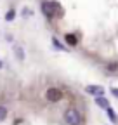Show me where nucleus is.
I'll use <instances>...</instances> for the list:
<instances>
[{
    "instance_id": "obj_6",
    "label": "nucleus",
    "mask_w": 118,
    "mask_h": 125,
    "mask_svg": "<svg viewBox=\"0 0 118 125\" xmlns=\"http://www.w3.org/2000/svg\"><path fill=\"white\" fill-rule=\"evenodd\" d=\"M106 115L109 116V120H111L113 123H116V122H118V116H116V113L113 111V108H111V106H108V108H106Z\"/></svg>"
},
{
    "instance_id": "obj_5",
    "label": "nucleus",
    "mask_w": 118,
    "mask_h": 125,
    "mask_svg": "<svg viewBox=\"0 0 118 125\" xmlns=\"http://www.w3.org/2000/svg\"><path fill=\"white\" fill-rule=\"evenodd\" d=\"M96 104H99L101 108H104V109H106V108L109 106L108 99H106V97H102V96H96Z\"/></svg>"
},
{
    "instance_id": "obj_3",
    "label": "nucleus",
    "mask_w": 118,
    "mask_h": 125,
    "mask_svg": "<svg viewBox=\"0 0 118 125\" xmlns=\"http://www.w3.org/2000/svg\"><path fill=\"white\" fill-rule=\"evenodd\" d=\"M45 97L52 103H57V101H61L63 99V92L59 90V89H49L47 94H45Z\"/></svg>"
},
{
    "instance_id": "obj_1",
    "label": "nucleus",
    "mask_w": 118,
    "mask_h": 125,
    "mask_svg": "<svg viewBox=\"0 0 118 125\" xmlns=\"http://www.w3.org/2000/svg\"><path fill=\"white\" fill-rule=\"evenodd\" d=\"M64 122L68 125H80L82 123V115L77 108H69L64 111Z\"/></svg>"
},
{
    "instance_id": "obj_13",
    "label": "nucleus",
    "mask_w": 118,
    "mask_h": 125,
    "mask_svg": "<svg viewBox=\"0 0 118 125\" xmlns=\"http://www.w3.org/2000/svg\"><path fill=\"white\" fill-rule=\"evenodd\" d=\"M54 45H56V47H59V49H63V45H61V43H59V42H57L56 38H54Z\"/></svg>"
},
{
    "instance_id": "obj_10",
    "label": "nucleus",
    "mask_w": 118,
    "mask_h": 125,
    "mask_svg": "<svg viewBox=\"0 0 118 125\" xmlns=\"http://www.w3.org/2000/svg\"><path fill=\"white\" fill-rule=\"evenodd\" d=\"M115 70H118V64H116V62H111V64H108V71H115Z\"/></svg>"
},
{
    "instance_id": "obj_12",
    "label": "nucleus",
    "mask_w": 118,
    "mask_h": 125,
    "mask_svg": "<svg viewBox=\"0 0 118 125\" xmlns=\"http://www.w3.org/2000/svg\"><path fill=\"white\" fill-rule=\"evenodd\" d=\"M111 94H113L115 97H118V89H111Z\"/></svg>"
},
{
    "instance_id": "obj_8",
    "label": "nucleus",
    "mask_w": 118,
    "mask_h": 125,
    "mask_svg": "<svg viewBox=\"0 0 118 125\" xmlns=\"http://www.w3.org/2000/svg\"><path fill=\"white\" fill-rule=\"evenodd\" d=\"M7 118V108L5 106H0V122H4Z\"/></svg>"
},
{
    "instance_id": "obj_11",
    "label": "nucleus",
    "mask_w": 118,
    "mask_h": 125,
    "mask_svg": "<svg viewBox=\"0 0 118 125\" xmlns=\"http://www.w3.org/2000/svg\"><path fill=\"white\" fill-rule=\"evenodd\" d=\"M16 51H18V57L23 59V49H21V47H16Z\"/></svg>"
},
{
    "instance_id": "obj_9",
    "label": "nucleus",
    "mask_w": 118,
    "mask_h": 125,
    "mask_svg": "<svg viewBox=\"0 0 118 125\" xmlns=\"http://www.w3.org/2000/svg\"><path fill=\"white\" fill-rule=\"evenodd\" d=\"M14 18H16V12H14V10H9L7 16H5V19H7V21H10V19H14Z\"/></svg>"
},
{
    "instance_id": "obj_7",
    "label": "nucleus",
    "mask_w": 118,
    "mask_h": 125,
    "mask_svg": "<svg viewBox=\"0 0 118 125\" xmlns=\"http://www.w3.org/2000/svg\"><path fill=\"white\" fill-rule=\"evenodd\" d=\"M64 40H66V43H69V45H77V43H78V40H77V37H75V35H71V33H69V35L66 33V37H64Z\"/></svg>"
},
{
    "instance_id": "obj_4",
    "label": "nucleus",
    "mask_w": 118,
    "mask_h": 125,
    "mask_svg": "<svg viewBox=\"0 0 118 125\" xmlns=\"http://www.w3.org/2000/svg\"><path fill=\"white\" fill-rule=\"evenodd\" d=\"M85 90H87L88 94H92V96H102V94H104V89L99 87V85H88Z\"/></svg>"
},
{
    "instance_id": "obj_2",
    "label": "nucleus",
    "mask_w": 118,
    "mask_h": 125,
    "mask_svg": "<svg viewBox=\"0 0 118 125\" xmlns=\"http://www.w3.org/2000/svg\"><path fill=\"white\" fill-rule=\"evenodd\" d=\"M42 12L47 16V18H54V16L61 14V9H59L57 4L54 2H42Z\"/></svg>"
}]
</instances>
